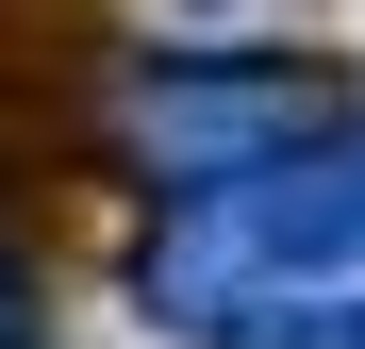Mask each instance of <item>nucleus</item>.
I'll return each mask as SVG.
<instances>
[{
	"instance_id": "1",
	"label": "nucleus",
	"mask_w": 365,
	"mask_h": 349,
	"mask_svg": "<svg viewBox=\"0 0 365 349\" xmlns=\"http://www.w3.org/2000/svg\"><path fill=\"white\" fill-rule=\"evenodd\" d=\"M133 133H150V166H166V200H216V183H250V166L316 150L332 100L299 84V67H216V50H166Z\"/></svg>"
},
{
	"instance_id": "2",
	"label": "nucleus",
	"mask_w": 365,
	"mask_h": 349,
	"mask_svg": "<svg viewBox=\"0 0 365 349\" xmlns=\"http://www.w3.org/2000/svg\"><path fill=\"white\" fill-rule=\"evenodd\" d=\"M200 349H365V283H299V300H232Z\"/></svg>"
},
{
	"instance_id": "3",
	"label": "nucleus",
	"mask_w": 365,
	"mask_h": 349,
	"mask_svg": "<svg viewBox=\"0 0 365 349\" xmlns=\"http://www.w3.org/2000/svg\"><path fill=\"white\" fill-rule=\"evenodd\" d=\"M0 349H34V333H17V266H0Z\"/></svg>"
}]
</instances>
